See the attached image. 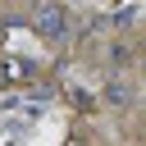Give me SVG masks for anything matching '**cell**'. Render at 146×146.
I'll list each match as a JSON object with an SVG mask.
<instances>
[{
    "label": "cell",
    "mask_w": 146,
    "mask_h": 146,
    "mask_svg": "<svg viewBox=\"0 0 146 146\" xmlns=\"http://www.w3.org/2000/svg\"><path fill=\"white\" fill-rule=\"evenodd\" d=\"M105 100H110V105H123V100H128V87H119V82L105 87Z\"/></svg>",
    "instance_id": "7a4b0ae2"
},
{
    "label": "cell",
    "mask_w": 146,
    "mask_h": 146,
    "mask_svg": "<svg viewBox=\"0 0 146 146\" xmlns=\"http://www.w3.org/2000/svg\"><path fill=\"white\" fill-rule=\"evenodd\" d=\"M64 27H68V23H64V9H55V5H41V9H36V32H41L46 41H59Z\"/></svg>",
    "instance_id": "6da1fadb"
}]
</instances>
